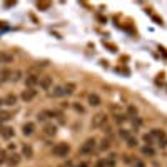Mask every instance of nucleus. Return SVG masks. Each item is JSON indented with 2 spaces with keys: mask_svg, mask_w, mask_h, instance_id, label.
Here are the masks:
<instances>
[{
  "mask_svg": "<svg viewBox=\"0 0 167 167\" xmlns=\"http://www.w3.org/2000/svg\"><path fill=\"white\" fill-rule=\"evenodd\" d=\"M54 155L55 157H67V154L70 152V145L65 144V142H60V144H57L54 147Z\"/></svg>",
  "mask_w": 167,
  "mask_h": 167,
  "instance_id": "obj_1",
  "label": "nucleus"
},
{
  "mask_svg": "<svg viewBox=\"0 0 167 167\" xmlns=\"http://www.w3.org/2000/svg\"><path fill=\"white\" fill-rule=\"evenodd\" d=\"M94 149H95V139H87L82 145H80V154H84V155L92 154Z\"/></svg>",
  "mask_w": 167,
  "mask_h": 167,
  "instance_id": "obj_2",
  "label": "nucleus"
},
{
  "mask_svg": "<svg viewBox=\"0 0 167 167\" xmlns=\"http://www.w3.org/2000/svg\"><path fill=\"white\" fill-rule=\"evenodd\" d=\"M105 122H107V114L99 112V114H95L94 119H92V127H102Z\"/></svg>",
  "mask_w": 167,
  "mask_h": 167,
  "instance_id": "obj_3",
  "label": "nucleus"
},
{
  "mask_svg": "<svg viewBox=\"0 0 167 167\" xmlns=\"http://www.w3.org/2000/svg\"><path fill=\"white\" fill-rule=\"evenodd\" d=\"M38 84H40V87L44 89V90H49V89L52 87V77L50 75H44L38 79Z\"/></svg>",
  "mask_w": 167,
  "mask_h": 167,
  "instance_id": "obj_4",
  "label": "nucleus"
},
{
  "mask_svg": "<svg viewBox=\"0 0 167 167\" xmlns=\"http://www.w3.org/2000/svg\"><path fill=\"white\" fill-rule=\"evenodd\" d=\"M37 95V90H34V89H27V90H24L22 92V100H25V102H30L32 99Z\"/></svg>",
  "mask_w": 167,
  "mask_h": 167,
  "instance_id": "obj_5",
  "label": "nucleus"
},
{
  "mask_svg": "<svg viewBox=\"0 0 167 167\" xmlns=\"http://www.w3.org/2000/svg\"><path fill=\"white\" fill-rule=\"evenodd\" d=\"M44 134L45 136H55L57 134V127L54 125V124H45V127H44Z\"/></svg>",
  "mask_w": 167,
  "mask_h": 167,
  "instance_id": "obj_6",
  "label": "nucleus"
},
{
  "mask_svg": "<svg viewBox=\"0 0 167 167\" xmlns=\"http://www.w3.org/2000/svg\"><path fill=\"white\" fill-rule=\"evenodd\" d=\"M25 84L28 85V89H34V85H37V84H38V77H37V75H34V74H30V75H27Z\"/></svg>",
  "mask_w": 167,
  "mask_h": 167,
  "instance_id": "obj_7",
  "label": "nucleus"
},
{
  "mask_svg": "<svg viewBox=\"0 0 167 167\" xmlns=\"http://www.w3.org/2000/svg\"><path fill=\"white\" fill-rule=\"evenodd\" d=\"M7 164H9L10 167H15V165H19V164H20V155H19V154H13V155H10V157L7 159Z\"/></svg>",
  "mask_w": 167,
  "mask_h": 167,
  "instance_id": "obj_8",
  "label": "nucleus"
},
{
  "mask_svg": "<svg viewBox=\"0 0 167 167\" xmlns=\"http://www.w3.org/2000/svg\"><path fill=\"white\" fill-rule=\"evenodd\" d=\"M89 104H90L92 107H99V105H100V97H99L97 94H90L89 95Z\"/></svg>",
  "mask_w": 167,
  "mask_h": 167,
  "instance_id": "obj_9",
  "label": "nucleus"
},
{
  "mask_svg": "<svg viewBox=\"0 0 167 167\" xmlns=\"http://www.w3.org/2000/svg\"><path fill=\"white\" fill-rule=\"evenodd\" d=\"M34 130H35V125L32 122H27L25 125H24V136H32V134H34Z\"/></svg>",
  "mask_w": 167,
  "mask_h": 167,
  "instance_id": "obj_10",
  "label": "nucleus"
},
{
  "mask_svg": "<svg viewBox=\"0 0 167 167\" xmlns=\"http://www.w3.org/2000/svg\"><path fill=\"white\" fill-rule=\"evenodd\" d=\"M0 134H2L3 139H10V137L13 136V129H12V127H2Z\"/></svg>",
  "mask_w": 167,
  "mask_h": 167,
  "instance_id": "obj_11",
  "label": "nucleus"
},
{
  "mask_svg": "<svg viewBox=\"0 0 167 167\" xmlns=\"http://www.w3.org/2000/svg\"><path fill=\"white\" fill-rule=\"evenodd\" d=\"M50 95L52 97H62V95H65V90H64V87H55L54 89V92H50Z\"/></svg>",
  "mask_w": 167,
  "mask_h": 167,
  "instance_id": "obj_12",
  "label": "nucleus"
},
{
  "mask_svg": "<svg viewBox=\"0 0 167 167\" xmlns=\"http://www.w3.org/2000/svg\"><path fill=\"white\" fill-rule=\"evenodd\" d=\"M151 136H152V139H154V140H159V139H162L165 134L162 132V130H159V129H154V130L151 132Z\"/></svg>",
  "mask_w": 167,
  "mask_h": 167,
  "instance_id": "obj_13",
  "label": "nucleus"
},
{
  "mask_svg": "<svg viewBox=\"0 0 167 167\" xmlns=\"http://www.w3.org/2000/svg\"><path fill=\"white\" fill-rule=\"evenodd\" d=\"M15 102H17V97H15L13 94H9V95L5 97V100H3V104H7V105H13Z\"/></svg>",
  "mask_w": 167,
  "mask_h": 167,
  "instance_id": "obj_14",
  "label": "nucleus"
},
{
  "mask_svg": "<svg viewBox=\"0 0 167 167\" xmlns=\"http://www.w3.org/2000/svg\"><path fill=\"white\" fill-rule=\"evenodd\" d=\"M12 59H13L12 55L5 54V52H0V62H3V64H9V62H12Z\"/></svg>",
  "mask_w": 167,
  "mask_h": 167,
  "instance_id": "obj_15",
  "label": "nucleus"
},
{
  "mask_svg": "<svg viewBox=\"0 0 167 167\" xmlns=\"http://www.w3.org/2000/svg\"><path fill=\"white\" fill-rule=\"evenodd\" d=\"M24 155H25L27 159H32V157H34V151H32L30 145H24Z\"/></svg>",
  "mask_w": 167,
  "mask_h": 167,
  "instance_id": "obj_16",
  "label": "nucleus"
},
{
  "mask_svg": "<svg viewBox=\"0 0 167 167\" xmlns=\"http://www.w3.org/2000/svg\"><path fill=\"white\" fill-rule=\"evenodd\" d=\"M142 154H144V155H151V157H152V155L155 154V151L151 147V145H145V147H142Z\"/></svg>",
  "mask_w": 167,
  "mask_h": 167,
  "instance_id": "obj_17",
  "label": "nucleus"
},
{
  "mask_svg": "<svg viewBox=\"0 0 167 167\" xmlns=\"http://www.w3.org/2000/svg\"><path fill=\"white\" fill-rule=\"evenodd\" d=\"M64 90H65V95H70L75 92V84H67L65 87H64Z\"/></svg>",
  "mask_w": 167,
  "mask_h": 167,
  "instance_id": "obj_18",
  "label": "nucleus"
},
{
  "mask_svg": "<svg viewBox=\"0 0 167 167\" xmlns=\"http://www.w3.org/2000/svg\"><path fill=\"white\" fill-rule=\"evenodd\" d=\"M119 136L122 137V139H125V140L130 139V132H129L127 129H120V130H119Z\"/></svg>",
  "mask_w": 167,
  "mask_h": 167,
  "instance_id": "obj_19",
  "label": "nucleus"
},
{
  "mask_svg": "<svg viewBox=\"0 0 167 167\" xmlns=\"http://www.w3.org/2000/svg\"><path fill=\"white\" fill-rule=\"evenodd\" d=\"M10 112H0V122H5V120H9L10 119Z\"/></svg>",
  "mask_w": 167,
  "mask_h": 167,
  "instance_id": "obj_20",
  "label": "nucleus"
},
{
  "mask_svg": "<svg viewBox=\"0 0 167 167\" xmlns=\"http://www.w3.org/2000/svg\"><path fill=\"white\" fill-rule=\"evenodd\" d=\"M125 120H127V117L122 115V114H117V115H115V122H117V124H124Z\"/></svg>",
  "mask_w": 167,
  "mask_h": 167,
  "instance_id": "obj_21",
  "label": "nucleus"
},
{
  "mask_svg": "<svg viewBox=\"0 0 167 167\" xmlns=\"http://www.w3.org/2000/svg\"><path fill=\"white\" fill-rule=\"evenodd\" d=\"M144 140L147 142V145H152V144H154V139H152L151 134H145V136H144Z\"/></svg>",
  "mask_w": 167,
  "mask_h": 167,
  "instance_id": "obj_22",
  "label": "nucleus"
},
{
  "mask_svg": "<svg viewBox=\"0 0 167 167\" xmlns=\"http://www.w3.org/2000/svg\"><path fill=\"white\" fill-rule=\"evenodd\" d=\"M109 147H111V142H109L107 139H104V140H102V145H100V149H102V151H105V149H109Z\"/></svg>",
  "mask_w": 167,
  "mask_h": 167,
  "instance_id": "obj_23",
  "label": "nucleus"
},
{
  "mask_svg": "<svg viewBox=\"0 0 167 167\" xmlns=\"http://www.w3.org/2000/svg\"><path fill=\"white\" fill-rule=\"evenodd\" d=\"M157 142H159V145H161L162 149H164V147H167V137H165V136L162 137V139H159Z\"/></svg>",
  "mask_w": 167,
  "mask_h": 167,
  "instance_id": "obj_24",
  "label": "nucleus"
},
{
  "mask_svg": "<svg viewBox=\"0 0 167 167\" xmlns=\"http://www.w3.org/2000/svg\"><path fill=\"white\" fill-rule=\"evenodd\" d=\"M0 75H2V80H7V79H9V75H10V70H2Z\"/></svg>",
  "mask_w": 167,
  "mask_h": 167,
  "instance_id": "obj_25",
  "label": "nucleus"
},
{
  "mask_svg": "<svg viewBox=\"0 0 167 167\" xmlns=\"http://www.w3.org/2000/svg\"><path fill=\"white\" fill-rule=\"evenodd\" d=\"M37 7H38V9H49V7H50V3H49V2H38L37 3Z\"/></svg>",
  "mask_w": 167,
  "mask_h": 167,
  "instance_id": "obj_26",
  "label": "nucleus"
},
{
  "mask_svg": "<svg viewBox=\"0 0 167 167\" xmlns=\"http://www.w3.org/2000/svg\"><path fill=\"white\" fill-rule=\"evenodd\" d=\"M127 111H129V114H130V115H134V117H136V114H137V109L134 107V105H129V109H127Z\"/></svg>",
  "mask_w": 167,
  "mask_h": 167,
  "instance_id": "obj_27",
  "label": "nucleus"
},
{
  "mask_svg": "<svg viewBox=\"0 0 167 167\" xmlns=\"http://www.w3.org/2000/svg\"><path fill=\"white\" fill-rule=\"evenodd\" d=\"M127 145H129V147H136V145H137V140H136V139H132V137H130V139L127 140Z\"/></svg>",
  "mask_w": 167,
  "mask_h": 167,
  "instance_id": "obj_28",
  "label": "nucleus"
},
{
  "mask_svg": "<svg viewBox=\"0 0 167 167\" xmlns=\"http://www.w3.org/2000/svg\"><path fill=\"white\" fill-rule=\"evenodd\" d=\"M5 161H7V154L3 151H0V164H3Z\"/></svg>",
  "mask_w": 167,
  "mask_h": 167,
  "instance_id": "obj_29",
  "label": "nucleus"
},
{
  "mask_svg": "<svg viewBox=\"0 0 167 167\" xmlns=\"http://www.w3.org/2000/svg\"><path fill=\"white\" fill-rule=\"evenodd\" d=\"M132 124H134L136 127H139L140 124H142V120H140V119H137V117H134V119H132Z\"/></svg>",
  "mask_w": 167,
  "mask_h": 167,
  "instance_id": "obj_30",
  "label": "nucleus"
},
{
  "mask_svg": "<svg viewBox=\"0 0 167 167\" xmlns=\"http://www.w3.org/2000/svg\"><path fill=\"white\" fill-rule=\"evenodd\" d=\"M132 167H145V165H144V162H140V161H136V162H134V164H132Z\"/></svg>",
  "mask_w": 167,
  "mask_h": 167,
  "instance_id": "obj_31",
  "label": "nucleus"
},
{
  "mask_svg": "<svg viewBox=\"0 0 167 167\" xmlns=\"http://www.w3.org/2000/svg\"><path fill=\"white\" fill-rule=\"evenodd\" d=\"M74 107H75V111H77V112L84 114V107H80V105H74Z\"/></svg>",
  "mask_w": 167,
  "mask_h": 167,
  "instance_id": "obj_32",
  "label": "nucleus"
},
{
  "mask_svg": "<svg viewBox=\"0 0 167 167\" xmlns=\"http://www.w3.org/2000/svg\"><path fill=\"white\" fill-rule=\"evenodd\" d=\"M79 167H89V165H87V164H80Z\"/></svg>",
  "mask_w": 167,
  "mask_h": 167,
  "instance_id": "obj_33",
  "label": "nucleus"
},
{
  "mask_svg": "<svg viewBox=\"0 0 167 167\" xmlns=\"http://www.w3.org/2000/svg\"><path fill=\"white\" fill-rule=\"evenodd\" d=\"M2 104H3V100H2V99H0V105H2Z\"/></svg>",
  "mask_w": 167,
  "mask_h": 167,
  "instance_id": "obj_34",
  "label": "nucleus"
}]
</instances>
